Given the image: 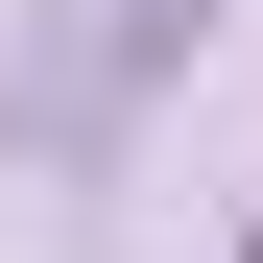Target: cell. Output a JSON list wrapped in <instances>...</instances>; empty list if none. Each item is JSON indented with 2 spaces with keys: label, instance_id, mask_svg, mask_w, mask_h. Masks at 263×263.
<instances>
[{
  "label": "cell",
  "instance_id": "obj_1",
  "mask_svg": "<svg viewBox=\"0 0 263 263\" xmlns=\"http://www.w3.org/2000/svg\"><path fill=\"white\" fill-rule=\"evenodd\" d=\"M192 24H215V0H96V24H72V72H48V120H120L167 48H192Z\"/></svg>",
  "mask_w": 263,
  "mask_h": 263
}]
</instances>
